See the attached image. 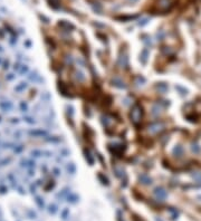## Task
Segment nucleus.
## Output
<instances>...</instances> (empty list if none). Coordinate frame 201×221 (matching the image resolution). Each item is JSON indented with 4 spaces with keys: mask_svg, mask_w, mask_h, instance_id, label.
Segmentation results:
<instances>
[{
    "mask_svg": "<svg viewBox=\"0 0 201 221\" xmlns=\"http://www.w3.org/2000/svg\"><path fill=\"white\" fill-rule=\"evenodd\" d=\"M141 117H142V109L139 107V105H135L133 111L131 112V118L135 124H137L141 121Z\"/></svg>",
    "mask_w": 201,
    "mask_h": 221,
    "instance_id": "f257e3e1",
    "label": "nucleus"
},
{
    "mask_svg": "<svg viewBox=\"0 0 201 221\" xmlns=\"http://www.w3.org/2000/svg\"><path fill=\"white\" fill-rule=\"evenodd\" d=\"M172 7V2L171 0H159L158 1V8L161 11H166L170 10V8Z\"/></svg>",
    "mask_w": 201,
    "mask_h": 221,
    "instance_id": "f03ea898",
    "label": "nucleus"
},
{
    "mask_svg": "<svg viewBox=\"0 0 201 221\" xmlns=\"http://www.w3.org/2000/svg\"><path fill=\"white\" fill-rule=\"evenodd\" d=\"M163 127H164V126H163L162 123L155 122V123H152L150 126H149V131L152 132V133H158V132H160Z\"/></svg>",
    "mask_w": 201,
    "mask_h": 221,
    "instance_id": "7ed1b4c3",
    "label": "nucleus"
},
{
    "mask_svg": "<svg viewBox=\"0 0 201 221\" xmlns=\"http://www.w3.org/2000/svg\"><path fill=\"white\" fill-rule=\"evenodd\" d=\"M154 194H155V197L160 200H163L165 199V197H166V191H165L163 188H157L155 190H154Z\"/></svg>",
    "mask_w": 201,
    "mask_h": 221,
    "instance_id": "20e7f679",
    "label": "nucleus"
},
{
    "mask_svg": "<svg viewBox=\"0 0 201 221\" xmlns=\"http://www.w3.org/2000/svg\"><path fill=\"white\" fill-rule=\"evenodd\" d=\"M173 153L175 154V157H180L181 155H182V153H183V149H182V146L178 145L177 148H174V150H173Z\"/></svg>",
    "mask_w": 201,
    "mask_h": 221,
    "instance_id": "39448f33",
    "label": "nucleus"
},
{
    "mask_svg": "<svg viewBox=\"0 0 201 221\" xmlns=\"http://www.w3.org/2000/svg\"><path fill=\"white\" fill-rule=\"evenodd\" d=\"M158 89L159 92H161V93H165L168 91V85L164 84V83H160L158 85Z\"/></svg>",
    "mask_w": 201,
    "mask_h": 221,
    "instance_id": "423d86ee",
    "label": "nucleus"
},
{
    "mask_svg": "<svg viewBox=\"0 0 201 221\" xmlns=\"http://www.w3.org/2000/svg\"><path fill=\"white\" fill-rule=\"evenodd\" d=\"M140 180L143 182L144 184H150L151 183V179L150 178H148L146 175H142L141 178H140Z\"/></svg>",
    "mask_w": 201,
    "mask_h": 221,
    "instance_id": "0eeeda50",
    "label": "nucleus"
},
{
    "mask_svg": "<svg viewBox=\"0 0 201 221\" xmlns=\"http://www.w3.org/2000/svg\"><path fill=\"white\" fill-rule=\"evenodd\" d=\"M49 212L50 213H56L57 212V207L55 206V204H50L49 206Z\"/></svg>",
    "mask_w": 201,
    "mask_h": 221,
    "instance_id": "6e6552de",
    "label": "nucleus"
},
{
    "mask_svg": "<svg viewBox=\"0 0 201 221\" xmlns=\"http://www.w3.org/2000/svg\"><path fill=\"white\" fill-rule=\"evenodd\" d=\"M192 151H193L194 153H199L200 152V148H199V145L198 144H192Z\"/></svg>",
    "mask_w": 201,
    "mask_h": 221,
    "instance_id": "1a4fd4ad",
    "label": "nucleus"
},
{
    "mask_svg": "<svg viewBox=\"0 0 201 221\" xmlns=\"http://www.w3.org/2000/svg\"><path fill=\"white\" fill-rule=\"evenodd\" d=\"M68 201L72 202V203H75V202L77 201V197H76V195H69V197H68Z\"/></svg>",
    "mask_w": 201,
    "mask_h": 221,
    "instance_id": "9d476101",
    "label": "nucleus"
},
{
    "mask_svg": "<svg viewBox=\"0 0 201 221\" xmlns=\"http://www.w3.org/2000/svg\"><path fill=\"white\" fill-rule=\"evenodd\" d=\"M50 5H53L54 7H58V3H59V0H49Z\"/></svg>",
    "mask_w": 201,
    "mask_h": 221,
    "instance_id": "9b49d317",
    "label": "nucleus"
},
{
    "mask_svg": "<svg viewBox=\"0 0 201 221\" xmlns=\"http://www.w3.org/2000/svg\"><path fill=\"white\" fill-rule=\"evenodd\" d=\"M36 202H37V204H38V206H39L40 208H43V207H44V201H43L42 199H40V198H37V199H36Z\"/></svg>",
    "mask_w": 201,
    "mask_h": 221,
    "instance_id": "f8f14e48",
    "label": "nucleus"
},
{
    "mask_svg": "<svg viewBox=\"0 0 201 221\" xmlns=\"http://www.w3.org/2000/svg\"><path fill=\"white\" fill-rule=\"evenodd\" d=\"M62 215H63V219H67V215H68V210L67 209H65L64 211H63V213H62Z\"/></svg>",
    "mask_w": 201,
    "mask_h": 221,
    "instance_id": "ddd939ff",
    "label": "nucleus"
},
{
    "mask_svg": "<svg viewBox=\"0 0 201 221\" xmlns=\"http://www.w3.org/2000/svg\"><path fill=\"white\" fill-rule=\"evenodd\" d=\"M31 154H35V157H40L42 154H43V152H40V151H33L31 152Z\"/></svg>",
    "mask_w": 201,
    "mask_h": 221,
    "instance_id": "4468645a",
    "label": "nucleus"
},
{
    "mask_svg": "<svg viewBox=\"0 0 201 221\" xmlns=\"http://www.w3.org/2000/svg\"><path fill=\"white\" fill-rule=\"evenodd\" d=\"M148 21H149V19H148V18H145V19H143L142 21L139 22V25H140V26H144V25H146V24H148Z\"/></svg>",
    "mask_w": 201,
    "mask_h": 221,
    "instance_id": "2eb2a0df",
    "label": "nucleus"
},
{
    "mask_svg": "<svg viewBox=\"0 0 201 221\" xmlns=\"http://www.w3.org/2000/svg\"><path fill=\"white\" fill-rule=\"evenodd\" d=\"M25 121L27 122V123H29V124H34V123H35V121H34L31 117H26V118H25Z\"/></svg>",
    "mask_w": 201,
    "mask_h": 221,
    "instance_id": "dca6fc26",
    "label": "nucleus"
},
{
    "mask_svg": "<svg viewBox=\"0 0 201 221\" xmlns=\"http://www.w3.org/2000/svg\"><path fill=\"white\" fill-rule=\"evenodd\" d=\"M68 171H71L72 172V174H74V172H75V166H74L73 164H71V165L68 166Z\"/></svg>",
    "mask_w": 201,
    "mask_h": 221,
    "instance_id": "f3484780",
    "label": "nucleus"
},
{
    "mask_svg": "<svg viewBox=\"0 0 201 221\" xmlns=\"http://www.w3.org/2000/svg\"><path fill=\"white\" fill-rule=\"evenodd\" d=\"M132 1H137V0H132Z\"/></svg>",
    "mask_w": 201,
    "mask_h": 221,
    "instance_id": "a211bd4d",
    "label": "nucleus"
}]
</instances>
